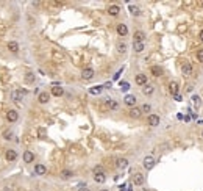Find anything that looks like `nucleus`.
Returning <instances> with one entry per match:
<instances>
[{"mask_svg":"<svg viewBox=\"0 0 203 191\" xmlns=\"http://www.w3.org/2000/svg\"><path fill=\"white\" fill-rule=\"evenodd\" d=\"M25 94H28V91H27V89H16V91L11 92V99L14 100V102H20L24 99Z\"/></svg>","mask_w":203,"mask_h":191,"instance_id":"f257e3e1","label":"nucleus"},{"mask_svg":"<svg viewBox=\"0 0 203 191\" xmlns=\"http://www.w3.org/2000/svg\"><path fill=\"white\" fill-rule=\"evenodd\" d=\"M142 165H144V168L147 169V171H150V169H153V166L156 165V161H155V158L153 157H145L144 158V161H142Z\"/></svg>","mask_w":203,"mask_h":191,"instance_id":"f03ea898","label":"nucleus"},{"mask_svg":"<svg viewBox=\"0 0 203 191\" xmlns=\"http://www.w3.org/2000/svg\"><path fill=\"white\" fill-rule=\"evenodd\" d=\"M144 182H145V179H144V174H141V172H134V174H133V183L136 185V186H141V185H144Z\"/></svg>","mask_w":203,"mask_h":191,"instance_id":"7ed1b4c3","label":"nucleus"},{"mask_svg":"<svg viewBox=\"0 0 203 191\" xmlns=\"http://www.w3.org/2000/svg\"><path fill=\"white\" fill-rule=\"evenodd\" d=\"M159 116L158 114H148V118H147V124L148 125H152V127H156V125H159Z\"/></svg>","mask_w":203,"mask_h":191,"instance_id":"20e7f679","label":"nucleus"},{"mask_svg":"<svg viewBox=\"0 0 203 191\" xmlns=\"http://www.w3.org/2000/svg\"><path fill=\"white\" fill-rule=\"evenodd\" d=\"M94 74H96V72H94L92 67H86V69L81 71V78H83V80H91L94 77Z\"/></svg>","mask_w":203,"mask_h":191,"instance_id":"39448f33","label":"nucleus"},{"mask_svg":"<svg viewBox=\"0 0 203 191\" xmlns=\"http://www.w3.org/2000/svg\"><path fill=\"white\" fill-rule=\"evenodd\" d=\"M17 119H19V111H16V110L6 111V121L8 122H16Z\"/></svg>","mask_w":203,"mask_h":191,"instance_id":"423d86ee","label":"nucleus"},{"mask_svg":"<svg viewBox=\"0 0 203 191\" xmlns=\"http://www.w3.org/2000/svg\"><path fill=\"white\" fill-rule=\"evenodd\" d=\"M128 114H130V118H133V119H139V118L142 116V111H141V108L133 107V108H130Z\"/></svg>","mask_w":203,"mask_h":191,"instance_id":"0eeeda50","label":"nucleus"},{"mask_svg":"<svg viewBox=\"0 0 203 191\" xmlns=\"http://www.w3.org/2000/svg\"><path fill=\"white\" fill-rule=\"evenodd\" d=\"M181 74H183L184 77L192 75V66H191V63H184V64L181 66Z\"/></svg>","mask_w":203,"mask_h":191,"instance_id":"6e6552de","label":"nucleus"},{"mask_svg":"<svg viewBox=\"0 0 203 191\" xmlns=\"http://www.w3.org/2000/svg\"><path fill=\"white\" fill-rule=\"evenodd\" d=\"M134 81H136V85L144 86V85H147V75H145V74H136V77H134Z\"/></svg>","mask_w":203,"mask_h":191,"instance_id":"1a4fd4ad","label":"nucleus"},{"mask_svg":"<svg viewBox=\"0 0 203 191\" xmlns=\"http://www.w3.org/2000/svg\"><path fill=\"white\" fill-rule=\"evenodd\" d=\"M124 102H125V105H128L130 108H133V107H136V97H134L133 94H128V96H125V99H124Z\"/></svg>","mask_w":203,"mask_h":191,"instance_id":"9d476101","label":"nucleus"},{"mask_svg":"<svg viewBox=\"0 0 203 191\" xmlns=\"http://www.w3.org/2000/svg\"><path fill=\"white\" fill-rule=\"evenodd\" d=\"M116 30H117V35L119 36H127L128 35V27L125 24H119Z\"/></svg>","mask_w":203,"mask_h":191,"instance_id":"9b49d317","label":"nucleus"},{"mask_svg":"<svg viewBox=\"0 0 203 191\" xmlns=\"http://www.w3.org/2000/svg\"><path fill=\"white\" fill-rule=\"evenodd\" d=\"M5 158H6V161H14L17 158V152L13 151V149H8V151L5 152Z\"/></svg>","mask_w":203,"mask_h":191,"instance_id":"f8f14e48","label":"nucleus"},{"mask_svg":"<svg viewBox=\"0 0 203 191\" xmlns=\"http://www.w3.org/2000/svg\"><path fill=\"white\" fill-rule=\"evenodd\" d=\"M6 49H8L11 53H17V52H19V44L16 43V41H9V43L6 44Z\"/></svg>","mask_w":203,"mask_h":191,"instance_id":"ddd939ff","label":"nucleus"},{"mask_svg":"<svg viewBox=\"0 0 203 191\" xmlns=\"http://www.w3.org/2000/svg\"><path fill=\"white\" fill-rule=\"evenodd\" d=\"M142 92H144V96H152L155 92V86L150 85V83H147V85L142 86Z\"/></svg>","mask_w":203,"mask_h":191,"instance_id":"4468645a","label":"nucleus"},{"mask_svg":"<svg viewBox=\"0 0 203 191\" xmlns=\"http://www.w3.org/2000/svg\"><path fill=\"white\" fill-rule=\"evenodd\" d=\"M22 158H24L25 163H31V161H34V154L31 151H25L24 155H22Z\"/></svg>","mask_w":203,"mask_h":191,"instance_id":"2eb2a0df","label":"nucleus"},{"mask_svg":"<svg viewBox=\"0 0 203 191\" xmlns=\"http://www.w3.org/2000/svg\"><path fill=\"white\" fill-rule=\"evenodd\" d=\"M34 174L36 175H45L47 174V168L44 165H36L34 166Z\"/></svg>","mask_w":203,"mask_h":191,"instance_id":"dca6fc26","label":"nucleus"},{"mask_svg":"<svg viewBox=\"0 0 203 191\" xmlns=\"http://www.w3.org/2000/svg\"><path fill=\"white\" fill-rule=\"evenodd\" d=\"M50 100V94L49 92H41L39 96H38V102L39 103H47Z\"/></svg>","mask_w":203,"mask_h":191,"instance_id":"f3484780","label":"nucleus"},{"mask_svg":"<svg viewBox=\"0 0 203 191\" xmlns=\"http://www.w3.org/2000/svg\"><path fill=\"white\" fill-rule=\"evenodd\" d=\"M116 166H117L119 169H125V168L128 166V160H127V158H117V160H116Z\"/></svg>","mask_w":203,"mask_h":191,"instance_id":"a211bd4d","label":"nucleus"},{"mask_svg":"<svg viewBox=\"0 0 203 191\" xmlns=\"http://www.w3.org/2000/svg\"><path fill=\"white\" fill-rule=\"evenodd\" d=\"M178 83H177V81H170V83H169V92L172 94V96H175V94H178Z\"/></svg>","mask_w":203,"mask_h":191,"instance_id":"6ab92c4d","label":"nucleus"},{"mask_svg":"<svg viewBox=\"0 0 203 191\" xmlns=\"http://www.w3.org/2000/svg\"><path fill=\"white\" fill-rule=\"evenodd\" d=\"M119 13H120V8L117 6V5H111L110 8H108V14L110 16H119Z\"/></svg>","mask_w":203,"mask_h":191,"instance_id":"aec40b11","label":"nucleus"},{"mask_svg":"<svg viewBox=\"0 0 203 191\" xmlns=\"http://www.w3.org/2000/svg\"><path fill=\"white\" fill-rule=\"evenodd\" d=\"M150 72H152V75H155V77H161V75H162V67H161V66H152V67H150Z\"/></svg>","mask_w":203,"mask_h":191,"instance_id":"412c9836","label":"nucleus"},{"mask_svg":"<svg viewBox=\"0 0 203 191\" xmlns=\"http://www.w3.org/2000/svg\"><path fill=\"white\" fill-rule=\"evenodd\" d=\"M94 180H96L97 183H103V182L106 180L105 172H97V174H94Z\"/></svg>","mask_w":203,"mask_h":191,"instance_id":"4be33fe9","label":"nucleus"},{"mask_svg":"<svg viewBox=\"0 0 203 191\" xmlns=\"http://www.w3.org/2000/svg\"><path fill=\"white\" fill-rule=\"evenodd\" d=\"M52 94L55 96V97H61V96L64 94V89L61 86H53L52 88Z\"/></svg>","mask_w":203,"mask_h":191,"instance_id":"5701e85b","label":"nucleus"},{"mask_svg":"<svg viewBox=\"0 0 203 191\" xmlns=\"http://www.w3.org/2000/svg\"><path fill=\"white\" fill-rule=\"evenodd\" d=\"M106 108H110V110H117V108H119V103H117L116 100H113V99H108V100H106Z\"/></svg>","mask_w":203,"mask_h":191,"instance_id":"b1692460","label":"nucleus"},{"mask_svg":"<svg viewBox=\"0 0 203 191\" xmlns=\"http://www.w3.org/2000/svg\"><path fill=\"white\" fill-rule=\"evenodd\" d=\"M145 35L142 32H134V43H144Z\"/></svg>","mask_w":203,"mask_h":191,"instance_id":"393cba45","label":"nucleus"},{"mask_svg":"<svg viewBox=\"0 0 203 191\" xmlns=\"http://www.w3.org/2000/svg\"><path fill=\"white\" fill-rule=\"evenodd\" d=\"M72 177H74V172L72 171H69V169H63L61 171V179L67 180V179H72Z\"/></svg>","mask_w":203,"mask_h":191,"instance_id":"a878e982","label":"nucleus"},{"mask_svg":"<svg viewBox=\"0 0 203 191\" xmlns=\"http://www.w3.org/2000/svg\"><path fill=\"white\" fill-rule=\"evenodd\" d=\"M133 49L136 53H141L145 49V46H144V43H133Z\"/></svg>","mask_w":203,"mask_h":191,"instance_id":"bb28decb","label":"nucleus"},{"mask_svg":"<svg viewBox=\"0 0 203 191\" xmlns=\"http://www.w3.org/2000/svg\"><path fill=\"white\" fill-rule=\"evenodd\" d=\"M130 14L131 16H141V9L138 8V6H134V5H130Z\"/></svg>","mask_w":203,"mask_h":191,"instance_id":"cd10ccee","label":"nucleus"},{"mask_svg":"<svg viewBox=\"0 0 203 191\" xmlns=\"http://www.w3.org/2000/svg\"><path fill=\"white\" fill-rule=\"evenodd\" d=\"M117 50H119V53H125L127 52V44L125 43H119L117 44Z\"/></svg>","mask_w":203,"mask_h":191,"instance_id":"c85d7f7f","label":"nucleus"},{"mask_svg":"<svg viewBox=\"0 0 203 191\" xmlns=\"http://www.w3.org/2000/svg\"><path fill=\"white\" fill-rule=\"evenodd\" d=\"M150 110H152V107L148 105V103H144V105L141 107V111H142V113H148Z\"/></svg>","mask_w":203,"mask_h":191,"instance_id":"c756f323","label":"nucleus"},{"mask_svg":"<svg viewBox=\"0 0 203 191\" xmlns=\"http://www.w3.org/2000/svg\"><path fill=\"white\" fill-rule=\"evenodd\" d=\"M25 81H27V83H33V81H34V75L33 74H27L25 75Z\"/></svg>","mask_w":203,"mask_h":191,"instance_id":"7c9ffc66","label":"nucleus"},{"mask_svg":"<svg viewBox=\"0 0 203 191\" xmlns=\"http://www.w3.org/2000/svg\"><path fill=\"white\" fill-rule=\"evenodd\" d=\"M102 89H103L102 86H97V88H91V89H89V92H91V94H100V92H102Z\"/></svg>","mask_w":203,"mask_h":191,"instance_id":"2f4dec72","label":"nucleus"},{"mask_svg":"<svg viewBox=\"0 0 203 191\" xmlns=\"http://www.w3.org/2000/svg\"><path fill=\"white\" fill-rule=\"evenodd\" d=\"M192 102H194V105H195V107H200V103H201V99L198 97V96H192Z\"/></svg>","mask_w":203,"mask_h":191,"instance_id":"473e14b6","label":"nucleus"},{"mask_svg":"<svg viewBox=\"0 0 203 191\" xmlns=\"http://www.w3.org/2000/svg\"><path fill=\"white\" fill-rule=\"evenodd\" d=\"M197 60H198L200 63H203V49L197 52Z\"/></svg>","mask_w":203,"mask_h":191,"instance_id":"72a5a7b5","label":"nucleus"},{"mask_svg":"<svg viewBox=\"0 0 203 191\" xmlns=\"http://www.w3.org/2000/svg\"><path fill=\"white\" fill-rule=\"evenodd\" d=\"M3 138H5V140H11V138H13V133H11V132H5V133H3Z\"/></svg>","mask_w":203,"mask_h":191,"instance_id":"f704fd0d","label":"nucleus"},{"mask_svg":"<svg viewBox=\"0 0 203 191\" xmlns=\"http://www.w3.org/2000/svg\"><path fill=\"white\" fill-rule=\"evenodd\" d=\"M97 172H103V168L102 166H96L94 168V174H97Z\"/></svg>","mask_w":203,"mask_h":191,"instance_id":"c9c22d12","label":"nucleus"},{"mask_svg":"<svg viewBox=\"0 0 203 191\" xmlns=\"http://www.w3.org/2000/svg\"><path fill=\"white\" fill-rule=\"evenodd\" d=\"M78 191H91L89 188H86L85 185H80V188H78Z\"/></svg>","mask_w":203,"mask_h":191,"instance_id":"e433bc0d","label":"nucleus"},{"mask_svg":"<svg viewBox=\"0 0 203 191\" xmlns=\"http://www.w3.org/2000/svg\"><path fill=\"white\" fill-rule=\"evenodd\" d=\"M39 135H41V136H39V138H44V135H45V132H44L42 129H39Z\"/></svg>","mask_w":203,"mask_h":191,"instance_id":"4c0bfd02","label":"nucleus"},{"mask_svg":"<svg viewBox=\"0 0 203 191\" xmlns=\"http://www.w3.org/2000/svg\"><path fill=\"white\" fill-rule=\"evenodd\" d=\"M173 97H175V100H178V102L181 100V96H180V94H175V96H173Z\"/></svg>","mask_w":203,"mask_h":191,"instance_id":"58836bf2","label":"nucleus"},{"mask_svg":"<svg viewBox=\"0 0 203 191\" xmlns=\"http://www.w3.org/2000/svg\"><path fill=\"white\" fill-rule=\"evenodd\" d=\"M122 89L127 91V89H128V83H122Z\"/></svg>","mask_w":203,"mask_h":191,"instance_id":"ea45409f","label":"nucleus"},{"mask_svg":"<svg viewBox=\"0 0 203 191\" xmlns=\"http://www.w3.org/2000/svg\"><path fill=\"white\" fill-rule=\"evenodd\" d=\"M200 41H203V30L200 32Z\"/></svg>","mask_w":203,"mask_h":191,"instance_id":"a19ab883","label":"nucleus"},{"mask_svg":"<svg viewBox=\"0 0 203 191\" xmlns=\"http://www.w3.org/2000/svg\"><path fill=\"white\" fill-rule=\"evenodd\" d=\"M100 191H108V189H100Z\"/></svg>","mask_w":203,"mask_h":191,"instance_id":"79ce46f5","label":"nucleus"},{"mask_svg":"<svg viewBox=\"0 0 203 191\" xmlns=\"http://www.w3.org/2000/svg\"><path fill=\"white\" fill-rule=\"evenodd\" d=\"M201 136H203V133H201Z\"/></svg>","mask_w":203,"mask_h":191,"instance_id":"37998d69","label":"nucleus"}]
</instances>
